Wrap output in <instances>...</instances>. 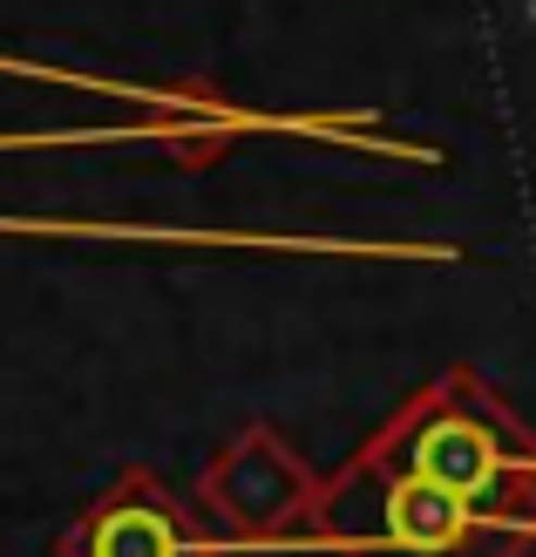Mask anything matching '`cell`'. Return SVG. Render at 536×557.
Segmentation results:
<instances>
[{"mask_svg": "<svg viewBox=\"0 0 536 557\" xmlns=\"http://www.w3.org/2000/svg\"><path fill=\"white\" fill-rule=\"evenodd\" d=\"M320 483L313 469L292 456V442H278L272 429H245L232 449H224L204 483H197V504L232 544L245 550H272V544H299V523L320 517Z\"/></svg>", "mask_w": 536, "mask_h": 557, "instance_id": "obj_1", "label": "cell"}, {"mask_svg": "<svg viewBox=\"0 0 536 557\" xmlns=\"http://www.w3.org/2000/svg\"><path fill=\"white\" fill-rule=\"evenodd\" d=\"M54 557H204V544H197L177 496L157 476H144V469H129L68 537L54 544Z\"/></svg>", "mask_w": 536, "mask_h": 557, "instance_id": "obj_2", "label": "cell"}, {"mask_svg": "<svg viewBox=\"0 0 536 557\" xmlns=\"http://www.w3.org/2000/svg\"><path fill=\"white\" fill-rule=\"evenodd\" d=\"M536 531H523V523H510V531H496V537H483L475 550H462V557H516L523 544H529ZM347 557H401V550H347Z\"/></svg>", "mask_w": 536, "mask_h": 557, "instance_id": "obj_3", "label": "cell"}]
</instances>
